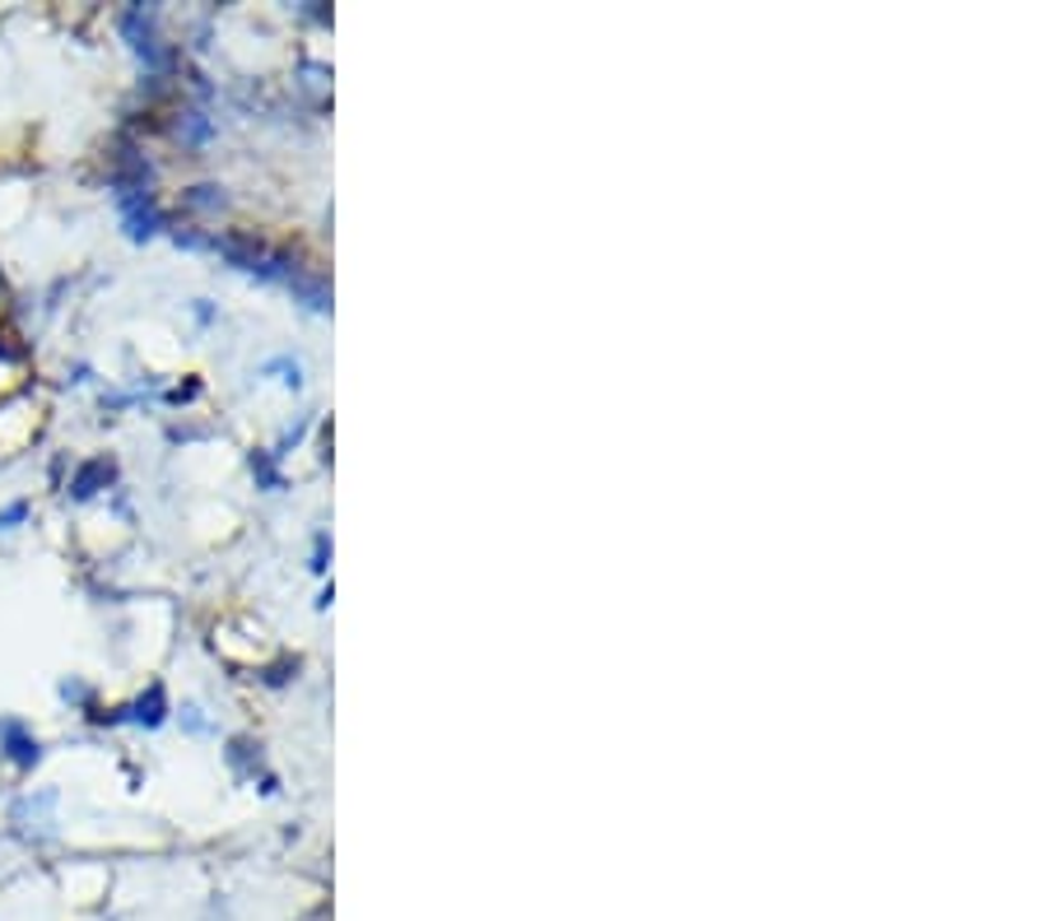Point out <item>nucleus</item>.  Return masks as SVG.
Wrapping results in <instances>:
<instances>
[{"instance_id":"f257e3e1","label":"nucleus","mask_w":1047,"mask_h":921,"mask_svg":"<svg viewBox=\"0 0 1047 921\" xmlns=\"http://www.w3.org/2000/svg\"><path fill=\"white\" fill-rule=\"evenodd\" d=\"M6 754L29 768V763L38 758V745H33V740H24V731H19V726H6Z\"/></svg>"}]
</instances>
